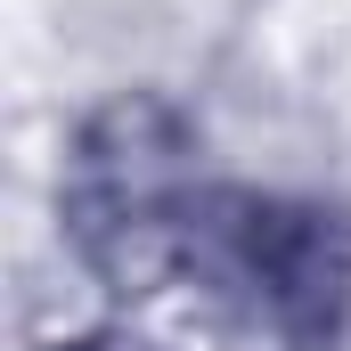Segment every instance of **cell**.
<instances>
[{
  "instance_id": "2",
  "label": "cell",
  "mask_w": 351,
  "mask_h": 351,
  "mask_svg": "<svg viewBox=\"0 0 351 351\" xmlns=\"http://www.w3.org/2000/svg\"><path fill=\"white\" fill-rule=\"evenodd\" d=\"M204 131L164 90L98 98L58 164V237L66 254L123 302L156 294L180 262L188 204L204 188Z\"/></svg>"
},
{
  "instance_id": "3",
  "label": "cell",
  "mask_w": 351,
  "mask_h": 351,
  "mask_svg": "<svg viewBox=\"0 0 351 351\" xmlns=\"http://www.w3.org/2000/svg\"><path fill=\"white\" fill-rule=\"evenodd\" d=\"M41 351H164V343L139 335L131 319H98V327H74V335H49Z\"/></svg>"
},
{
  "instance_id": "1",
  "label": "cell",
  "mask_w": 351,
  "mask_h": 351,
  "mask_svg": "<svg viewBox=\"0 0 351 351\" xmlns=\"http://www.w3.org/2000/svg\"><path fill=\"white\" fill-rule=\"evenodd\" d=\"M172 278L221 351H343L351 335V204L319 188L204 180Z\"/></svg>"
}]
</instances>
